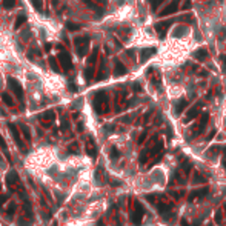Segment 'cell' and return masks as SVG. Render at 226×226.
Instances as JSON below:
<instances>
[{
    "instance_id": "obj_4",
    "label": "cell",
    "mask_w": 226,
    "mask_h": 226,
    "mask_svg": "<svg viewBox=\"0 0 226 226\" xmlns=\"http://www.w3.org/2000/svg\"><path fill=\"white\" fill-rule=\"evenodd\" d=\"M8 86H10V89L15 94V97L19 98V100H23V88L20 85V82L14 77H8Z\"/></svg>"
},
{
    "instance_id": "obj_11",
    "label": "cell",
    "mask_w": 226,
    "mask_h": 226,
    "mask_svg": "<svg viewBox=\"0 0 226 226\" xmlns=\"http://www.w3.org/2000/svg\"><path fill=\"white\" fill-rule=\"evenodd\" d=\"M48 63H49V66H51V69H52V71H56V72H60V71H62V69H60V66L57 65V59H56V57H49Z\"/></svg>"
},
{
    "instance_id": "obj_5",
    "label": "cell",
    "mask_w": 226,
    "mask_h": 226,
    "mask_svg": "<svg viewBox=\"0 0 226 226\" xmlns=\"http://www.w3.org/2000/svg\"><path fill=\"white\" fill-rule=\"evenodd\" d=\"M8 128H10V131H11V135H12V139L15 140V143H17V146L20 148V151L26 152V148L23 146V140H22V137H20V132H19V129L15 128V125L10 123V125H8Z\"/></svg>"
},
{
    "instance_id": "obj_13",
    "label": "cell",
    "mask_w": 226,
    "mask_h": 226,
    "mask_svg": "<svg viewBox=\"0 0 226 226\" xmlns=\"http://www.w3.org/2000/svg\"><path fill=\"white\" fill-rule=\"evenodd\" d=\"M2 100L8 105V106H14V100H12V97L8 94V92H2Z\"/></svg>"
},
{
    "instance_id": "obj_28",
    "label": "cell",
    "mask_w": 226,
    "mask_h": 226,
    "mask_svg": "<svg viewBox=\"0 0 226 226\" xmlns=\"http://www.w3.org/2000/svg\"><path fill=\"white\" fill-rule=\"evenodd\" d=\"M8 198H10V195H3V197H0V203H5Z\"/></svg>"
},
{
    "instance_id": "obj_24",
    "label": "cell",
    "mask_w": 226,
    "mask_h": 226,
    "mask_svg": "<svg viewBox=\"0 0 226 226\" xmlns=\"http://www.w3.org/2000/svg\"><path fill=\"white\" fill-rule=\"evenodd\" d=\"M149 2H151V6H152V10H156V8L161 3V2H163V0H149Z\"/></svg>"
},
{
    "instance_id": "obj_14",
    "label": "cell",
    "mask_w": 226,
    "mask_h": 226,
    "mask_svg": "<svg viewBox=\"0 0 226 226\" xmlns=\"http://www.w3.org/2000/svg\"><path fill=\"white\" fill-rule=\"evenodd\" d=\"M152 54H154V49H143L142 51V54H140V59H142V62H145V60H148Z\"/></svg>"
},
{
    "instance_id": "obj_6",
    "label": "cell",
    "mask_w": 226,
    "mask_h": 226,
    "mask_svg": "<svg viewBox=\"0 0 226 226\" xmlns=\"http://www.w3.org/2000/svg\"><path fill=\"white\" fill-rule=\"evenodd\" d=\"M178 2H180V0H172V2H171V3L165 8V10L160 12V15H161V17H166V15L174 14V12L177 11V8H178Z\"/></svg>"
},
{
    "instance_id": "obj_29",
    "label": "cell",
    "mask_w": 226,
    "mask_h": 226,
    "mask_svg": "<svg viewBox=\"0 0 226 226\" xmlns=\"http://www.w3.org/2000/svg\"><path fill=\"white\" fill-rule=\"evenodd\" d=\"M222 60H223V71L226 72V56H223V57H222Z\"/></svg>"
},
{
    "instance_id": "obj_18",
    "label": "cell",
    "mask_w": 226,
    "mask_h": 226,
    "mask_svg": "<svg viewBox=\"0 0 226 226\" xmlns=\"http://www.w3.org/2000/svg\"><path fill=\"white\" fill-rule=\"evenodd\" d=\"M22 132H23V135H25V139L29 142V140H31V132H29V128H28V126L23 125V126H22Z\"/></svg>"
},
{
    "instance_id": "obj_3",
    "label": "cell",
    "mask_w": 226,
    "mask_h": 226,
    "mask_svg": "<svg viewBox=\"0 0 226 226\" xmlns=\"http://www.w3.org/2000/svg\"><path fill=\"white\" fill-rule=\"evenodd\" d=\"M57 60L60 63V66L63 68V71H69L72 69V60H71V56L66 49H62L57 56Z\"/></svg>"
},
{
    "instance_id": "obj_23",
    "label": "cell",
    "mask_w": 226,
    "mask_h": 226,
    "mask_svg": "<svg viewBox=\"0 0 226 226\" xmlns=\"http://www.w3.org/2000/svg\"><path fill=\"white\" fill-rule=\"evenodd\" d=\"M14 3H15V0H3V6L8 8V10H10V8H12Z\"/></svg>"
},
{
    "instance_id": "obj_26",
    "label": "cell",
    "mask_w": 226,
    "mask_h": 226,
    "mask_svg": "<svg viewBox=\"0 0 226 226\" xmlns=\"http://www.w3.org/2000/svg\"><path fill=\"white\" fill-rule=\"evenodd\" d=\"M10 206L6 208V211H8V214H12V212H15V205L14 203H8Z\"/></svg>"
},
{
    "instance_id": "obj_21",
    "label": "cell",
    "mask_w": 226,
    "mask_h": 226,
    "mask_svg": "<svg viewBox=\"0 0 226 226\" xmlns=\"http://www.w3.org/2000/svg\"><path fill=\"white\" fill-rule=\"evenodd\" d=\"M95 59H97V49H94V51H92V54L89 56V59H88V65H94Z\"/></svg>"
},
{
    "instance_id": "obj_15",
    "label": "cell",
    "mask_w": 226,
    "mask_h": 226,
    "mask_svg": "<svg viewBox=\"0 0 226 226\" xmlns=\"http://www.w3.org/2000/svg\"><path fill=\"white\" fill-rule=\"evenodd\" d=\"M23 23H26V15H19V17H17V19H15L14 28H15V29H19V28H20V26H22Z\"/></svg>"
},
{
    "instance_id": "obj_22",
    "label": "cell",
    "mask_w": 226,
    "mask_h": 226,
    "mask_svg": "<svg viewBox=\"0 0 226 226\" xmlns=\"http://www.w3.org/2000/svg\"><path fill=\"white\" fill-rule=\"evenodd\" d=\"M0 146L3 148V151H5V154H6V157H8V160H11L10 158V154H8V148H6V143H5V140L2 139V135H0Z\"/></svg>"
},
{
    "instance_id": "obj_25",
    "label": "cell",
    "mask_w": 226,
    "mask_h": 226,
    "mask_svg": "<svg viewBox=\"0 0 226 226\" xmlns=\"http://www.w3.org/2000/svg\"><path fill=\"white\" fill-rule=\"evenodd\" d=\"M186 32V26H182V28H177L175 29V35H183Z\"/></svg>"
},
{
    "instance_id": "obj_2",
    "label": "cell",
    "mask_w": 226,
    "mask_h": 226,
    "mask_svg": "<svg viewBox=\"0 0 226 226\" xmlns=\"http://www.w3.org/2000/svg\"><path fill=\"white\" fill-rule=\"evenodd\" d=\"M6 183H8V188L11 189V191H23L22 186H20V178H19V174L15 172V171H11V172H8L6 175Z\"/></svg>"
},
{
    "instance_id": "obj_9",
    "label": "cell",
    "mask_w": 226,
    "mask_h": 226,
    "mask_svg": "<svg viewBox=\"0 0 226 226\" xmlns=\"http://www.w3.org/2000/svg\"><path fill=\"white\" fill-rule=\"evenodd\" d=\"M123 74H126V68L123 66V63H120V62H115L114 76H115V77H120V76H123Z\"/></svg>"
},
{
    "instance_id": "obj_27",
    "label": "cell",
    "mask_w": 226,
    "mask_h": 226,
    "mask_svg": "<svg viewBox=\"0 0 226 226\" xmlns=\"http://www.w3.org/2000/svg\"><path fill=\"white\" fill-rule=\"evenodd\" d=\"M68 149H69V152H77V149H79V145H77V143H72Z\"/></svg>"
},
{
    "instance_id": "obj_8",
    "label": "cell",
    "mask_w": 226,
    "mask_h": 226,
    "mask_svg": "<svg viewBox=\"0 0 226 226\" xmlns=\"http://www.w3.org/2000/svg\"><path fill=\"white\" fill-rule=\"evenodd\" d=\"M171 23H172V22H171V20H165V22H158L157 25H156V29L161 34V35H165V31L169 28V26H171Z\"/></svg>"
},
{
    "instance_id": "obj_10",
    "label": "cell",
    "mask_w": 226,
    "mask_h": 226,
    "mask_svg": "<svg viewBox=\"0 0 226 226\" xmlns=\"http://www.w3.org/2000/svg\"><path fill=\"white\" fill-rule=\"evenodd\" d=\"M86 152H88V156L89 157H95V146H94V143L92 142H88L86 143Z\"/></svg>"
},
{
    "instance_id": "obj_12",
    "label": "cell",
    "mask_w": 226,
    "mask_h": 226,
    "mask_svg": "<svg viewBox=\"0 0 226 226\" xmlns=\"http://www.w3.org/2000/svg\"><path fill=\"white\" fill-rule=\"evenodd\" d=\"M206 57H208V52L205 49H198L194 52V59H197V60H205Z\"/></svg>"
},
{
    "instance_id": "obj_7",
    "label": "cell",
    "mask_w": 226,
    "mask_h": 226,
    "mask_svg": "<svg viewBox=\"0 0 226 226\" xmlns=\"http://www.w3.org/2000/svg\"><path fill=\"white\" fill-rule=\"evenodd\" d=\"M40 119H42V122L45 123V126H49V123L56 119V112H54V111H46L45 114H42Z\"/></svg>"
},
{
    "instance_id": "obj_30",
    "label": "cell",
    "mask_w": 226,
    "mask_h": 226,
    "mask_svg": "<svg viewBox=\"0 0 226 226\" xmlns=\"http://www.w3.org/2000/svg\"><path fill=\"white\" fill-rule=\"evenodd\" d=\"M0 191H2V186H0Z\"/></svg>"
},
{
    "instance_id": "obj_19",
    "label": "cell",
    "mask_w": 226,
    "mask_h": 226,
    "mask_svg": "<svg viewBox=\"0 0 226 226\" xmlns=\"http://www.w3.org/2000/svg\"><path fill=\"white\" fill-rule=\"evenodd\" d=\"M31 3H32V6L37 11H42V8H43V2H42V0H31Z\"/></svg>"
},
{
    "instance_id": "obj_17",
    "label": "cell",
    "mask_w": 226,
    "mask_h": 226,
    "mask_svg": "<svg viewBox=\"0 0 226 226\" xmlns=\"http://www.w3.org/2000/svg\"><path fill=\"white\" fill-rule=\"evenodd\" d=\"M83 2L91 8V10H95V11H100V6H98V3H95V0H83Z\"/></svg>"
},
{
    "instance_id": "obj_1",
    "label": "cell",
    "mask_w": 226,
    "mask_h": 226,
    "mask_svg": "<svg viewBox=\"0 0 226 226\" xmlns=\"http://www.w3.org/2000/svg\"><path fill=\"white\" fill-rule=\"evenodd\" d=\"M89 45H91V40L89 37H77L74 40V48H76V52L79 57H85L88 54V49H89Z\"/></svg>"
},
{
    "instance_id": "obj_20",
    "label": "cell",
    "mask_w": 226,
    "mask_h": 226,
    "mask_svg": "<svg viewBox=\"0 0 226 226\" xmlns=\"http://www.w3.org/2000/svg\"><path fill=\"white\" fill-rule=\"evenodd\" d=\"M66 28H68L69 31H77V29L80 28V25H79V23H72V22H68V23H66Z\"/></svg>"
},
{
    "instance_id": "obj_16",
    "label": "cell",
    "mask_w": 226,
    "mask_h": 226,
    "mask_svg": "<svg viewBox=\"0 0 226 226\" xmlns=\"http://www.w3.org/2000/svg\"><path fill=\"white\" fill-rule=\"evenodd\" d=\"M92 74H94V66L89 65V68L85 69V79H86V82H89V80L92 79Z\"/></svg>"
}]
</instances>
